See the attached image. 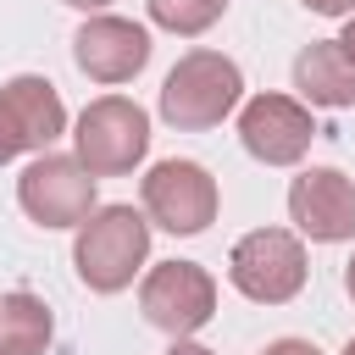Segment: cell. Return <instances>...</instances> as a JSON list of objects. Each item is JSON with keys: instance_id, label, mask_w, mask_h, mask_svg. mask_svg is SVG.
Returning a JSON list of instances; mask_svg holds the SVG:
<instances>
[{"instance_id": "22", "label": "cell", "mask_w": 355, "mask_h": 355, "mask_svg": "<svg viewBox=\"0 0 355 355\" xmlns=\"http://www.w3.org/2000/svg\"><path fill=\"white\" fill-rule=\"evenodd\" d=\"M344 355H355V338H349V344H344Z\"/></svg>"}, {"instance_id": "1", "label": "cell", "mask_w": 355, "mask_h": 355, "mask_svg": "<svg viewBox=\"0 0 355 355\" xmlns=\"http://www.w3.org/2000/svg\"><path fill=\"white\" fill-rule=\"evenodd\" d=\"M72 266L89 294H122L150 266V216L133 205H94L72 227Z\"/></svg>"}, {"instance_id": "9", "label": "cell", "mask_w": 355, "mask_h": 355, "mask_svg": "<svg viewBox=\"0 0 355 355\" xmlns=\"http://www.w3.org/2000/svg\"><path fill=\"white\" fill-rule=\"evenodd\" d=\"M316 139V116L294 94H255L239 105V144L261 166H300Z\"/></svg>"}, {"instance_id": "20", "label": "cell", "mask_w": 355, "mask_h": 355, "mask_svg": "<svg viewBox=\"0 0 355 355\" xmlns=\"http://www.w3.org/2000/svg\"><path fill=\"white\" fill-rule=\"evenodd\" d=\"M338 44H344V50H349V61H355V11L344 17V33H338Z\"/></svg>"}, {"instance_id": "21", "label": "cell", "mask_w": 355, "mask_h": 355, "mask_svg": "<svg viewBox=\"0 0 355 355\" xmlns=\"http://www.w3.org/2000/svg\"><path fill=\"white\" fill-rule=\"evenodd\" d=\"M344 294H349V300H355V255H349V261H344Z\"/></svg>"}, {"instance_id": "7", "label": "cell", "mask_w": 355, "mask_h": 355, "mask_svg": "<svg viewBox=\"0 0 355 355\" xmlns=\"http://www.w3.org/2000/svg\"><path fill=\"white\" fill-rule=\"evenodd\" d=\"M94 172L78 161V155H61V150H39L22 178H17V205L28 211V222L39 227H78L89 222L94 211Z\"/></svg>"}, {"instance_id": "4", "label": "cell", "mask_w": 355, "mask_h": 355, "mask_svg": "<svg viewBox=\"0 0 355 355\" xmlns=\"http://www.w3.org/2000/svg\"><path fill=\"white\" fill-rule=\"evenodd\" d=\"M305 239L294 227H255L227 250V283L255 305H288L305 288Z\"/></svg>"}, {"instance_id": "8", "label": "cell", "mask_w": 355, "mask_h": 355, "mask_svg": "<svg viewBox=\"0 0 355 355\" xmlns=\"http://www.w3.org/2000/svg\"><path fill=\"white\" fill-rule=\"evenodd\" d=\"M150 50H155V44H150V28L133 22V17H111V11L83 17L78 33H72V61H78V72H83L89 83H105V89L133 83V78L150 67Z\"/></svg>"}, {"instance_id": "16", "label": "cell", "mask_w": 355, "mask_h": 355, "mask_svg": "<svg viewBox=\"0 0 355 355\" xmlns=\"http://www.w3.org/2000/svg\"><path fill=\"white\" fill-rule=\"evenodd\" d=\"M261 355H322V349H316L311 338H272Z\"/></svg>"}, {"instance_id": "3", "label": "cell", "mask_w": 355, "mask_h": 355, "mask_svg": "<svg viewBox=\"0 0 355 355\" xmlns=\"http://www.w3.org/2000/svg\"><path fill=\"white\" fill-rule=\"evenodd\" d=\"M72 155L94 178H128L150 155V111L128 94H100L72 122Z\"/></svg>"}, {"instance_id": "17", "label": "cell", "mask_w": 355, "mask_h": 355, "mask_svg": "<svg viewBox=\"0 0 355 355\" xmlns=\"http://www.w3.org/2000/svg\"><path fill=\"white\" fill-rule=\"evenodd\" d=\"M305 11H316V17H349L355 11V0H300Z\"/></svg>"}, {"instance_id": "5", "label": "cell", "mask_w": 355, "mask_h": 355, "mask_svg": "<svg viewBox=\"0 0 355 355\" xmlns=\"http://www.w3.org/2000/svg\"><path fill=\"white\" fill-rule=\"evenodd\" d=\"M139 194H144V216H150V227H161V233H172V239H194V233H205V227L216 222V211H222L216 178H211L200 161H183V155L155 161V166L144 172Z\"/></svg>"}, {"instance_id": "12", "label": "cell", "mask_w": 355, "mask_h": 355, "mask_svg": "<svg viewBox=\"0 0 355 355\" xmlns=\"http://www.w3.org/2000/svg\"><path fill=\"white\" fill-rule=\"evenodd\" d=\"M0 100H6V111L17 116V128H22V139H28L33 155L50 150V144L67 133V105H61V94H55L50 78H39V72H17V78L0 83Z\"/></svg>"}, {"instance_id": "15", "label": "cell", "mask_w": 355, "mask_h": 355, "mask_svg": "<svg viewBox=\"0 0 355 355\" xmlns=\"http://www.w3.org/2000/svg\"><path fill=\"white\" fill-rule=\"evenodd\" d=\"M17 155H28V139H22L17 116H11V111H6V100H0V166H11Z\"/></svg>"}, {"instance_id": "13", "label": "cell", "mask_w": 355, "mask_h": 355, "mask_svg": "<svg viewBox=\"0 0 355 355\" xmlns=\"http://www.w3.org/2000/svg\"><path fill=\"white\" fill-rule=\"evenodd\" d=\"M55 338V316L39 294L11 288L0 294V355H44Z\"/></svg>"}, {"instance_id": "19", "label": "cell", "mask_w": 355, "mask_h": 355, "mask_svg": "<svg viewBox=\"0 0 355 355\" xmlns=\"http://www.w3.org/2000/svg\"><path fill=\"white\" fill-rule=\"evenodd\" d=\"M61 6H72V11H83V17H94V11H105L111 0H61Z\"/></svg>"}, {"instance_id": "2", "label": "cell", "mask_w": 355, "mask_h": 355, "mask_svg": "<svg viewBox=\"0 0 355 355\" xmlns=\"http://www.w3.org/2000/svg\"><path fill=\"white\" fill-rule=\"evenodd\" d=\"M239 105H244V72H239V61L222 55V50H189L166 72L155 111L178 133H205V128L227 122Z\"/></svg>"}, {"instance_id": "6", "label": "cell", "mask_w": 355, "mask_h": 355, "mask_svg": "<svg viewBox=\"0 0 355 355\" xmlns=\"http://www.w3.org/2000/svg\"><path fill=\"white\" fill-rule=\"evenodd\" d=\"M139 311L166 338H194L216 316V277L200 261H155L139 277Z\"/></svg>"}, {"instance_id": "11", "label": "cell", "mask_w": 355, "mask_h": 355, "mask_svg": "<svg viewBox=\"0 0 355 355\" xmlns=\"http://www.w3.org/2000/svg\"><path fill=\"white\" fill-rule=\"evenodd\" d=\"M294 89H300V100L316 111H344V105H355V61H349V50L338 44V39H316V44H305L300 55H294Z\"/></svg>"}, {"instance_id": "18", "label": "cell", "mask_w": 355, "mask_h": 355, "mask_svg": "<svg viewBox=\"0 0 355 355\" xmlns=\"http://www.w3.org/2000/svg\"><path fill=\"white\" fill-rule=\"evenodd\" d=\"M166 355H216V349H205V344H194V338H172Z\"/></svg>"}, {"instance_id": "14", "label": "cell", "mask_w": 355, "mask_h": 355, "mask_svg": "<svg viewBox=\"0 0 355 355\" xmlns=\"http://www.w3.org/2000/svg\"><path fill=\"white\" fill-rule=\"evenodd\" d=\"M144 6H150V22L178 39H194L227 17V0H144Z\"/></svg>"}, {"instance_id": "10", "label": "cell", "mask_w": 355, "mask_h": 355, "mask_svg": "<svg viewBox=\"0 0 355 355\" xmlns=\"http://www.w3.org/2000/svg\"><path fill=\"white\" fill-rule=\"evenodd\" d=\"M288 222L311 244L355 239V178L338 166H305L288 183Z\"/></svg>"}]
</instances>
